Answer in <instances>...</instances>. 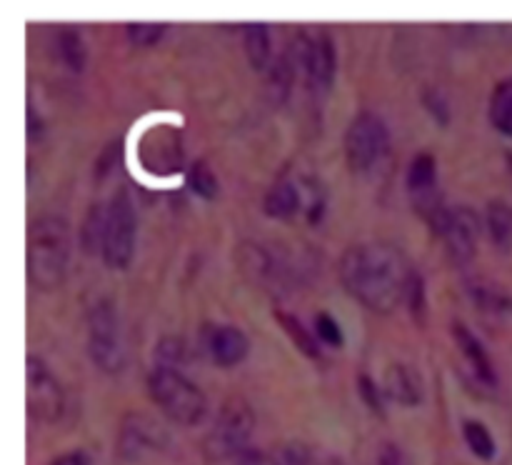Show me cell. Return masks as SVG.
<instances>
[{
	"instance_id": "1",
	"label": "cell",
	"mask_w": 512,
	"mask_h": 465,
	"mask_svg": "<svg viewBox=\"0 0 512 465\" xmlns=\"http://www.w3.org/2000/svg\"><path fill=\"white\" fill-rule=\"evenodd\" d=\"M415 268L403 248L388 240H365L350 245L340 258V283L373 313L390 315L405 305Z\"/></svg>"
},
{
	"instance_id": "2",
	"label": "cell",
	"mask_w": 512,
	"mask_h": 465,
	"mask_svg": "<svg viewBox=\"0 0 512 465\" xmlns=\"http://www.w3.org/2000/svg\"><path fill=\"white\" fill-rule=\"evenodd\" d=\"M70 263V225L60 215H40L28 225V283L40 293L60 288Z\"/></svg>"
},
{
	"instance_id": "3",
	"label": "cell",
	"mask_w": 512,
	"mask_h": 465,
	"mask_svg": "<svg viewBox=\"0 0 512 465\" xmlns=\"http://www.w3.org/2000/svg\"><path fill=\"white\" fill-rule=\"evenodd\" d=\"M148 393L155 405L180 425H198L208 413V400L200 385L178 368L155 365L148 375Z\"/></svg>"
},
{
	"instance_id": "4",
	"label": "cell",
	"mask_w": 512,
	"mask_h": 465,
	"mask_svg": "<svg viewBox=\"0 0 512 465\" xmlns=\"http://www.w3.org/2000/svg\"><path fill=\"white\" fill-rule=\"evenodd\" d=\"M255 428V413L250 403L240 395L225 400L205 435V453L213 460L235 458L243 448H248V440Z\"/></svg>"
},
{
	"instance_id": "5",
	"label": "cell",
	"mask_w": 512,
	"mask_h": 465,
	"mask_svg": "<svg viewBox=\"0 0 512 465\" xmlns=\"http://www.w3.org/2000/svg\"><path fill=\"white\" fill-rule=\"evenodd\" d=\"M135 230H138V213L128 190H118L110 198L105 210V230H103V255L105 265L115 270L128 268L135 250Z\"/></svg>"
},
{
	"instance_id": "6",
	"label": "cell",
	"mask_w": 512,
	"mask_h": 465,
	"mask_svg": "<svg viewBox=\"0 0 512 465\" xmlns=\"http://www.w3.org/2000/svg\"><path fill=\"white\" fill-rule=\"evenodd\" d=\"M388 148L390 133L383 118H378L370 110H363V113H358L350 120L343 138V150L345 160H348L353 173H368V170H373L385 158Z\"/></svg>"
},
{
	"instance_id": "7",
	"label": "cell",
	"mask_w": 512,
	"mask_h": 465,
	"mask_svg": "<svg viewBox=\"0 0 512 465\" xmlns=\"http://www.w3.org/2000/svg\"><path fill=\"white\" fill-rule=\"evenodd\" d=\"M88 350L93 363L103 373L115 375L123 370L125 353L123 340H120L118 310L110 298H100L88 310Z\"/></svg>"
},
{
	"instance_id": "8",
	"label": "cell",
	"mask_w": 512,
	"mask_h": 465,
	"mask_svg": "<svg viewBox=\"0 0 512 465\" xmlns=\"http://www.w3.org/2000/svg\"><path fill=\"white\" fill-rule=\"evenodd\" d=\"M25 383H28L30 415L38 420H45V423H55L63 415L65 395L58 378L53 375V370L38 355H28V363H25Z\"/></svg>"
},
{
	"instance_id": "9",
	"label": "cell",
	"mask_w": 512,
	"mask_h": 465,
	"mask_svg": "<svg viewBox=\"0 0 512 465\" xmlns=\"http://www.w3.org/2000/svg\"><path fill=\"white\" fill-rule=\"evenodd\" d=\"M435 235H440L448 248V255L458 265L470 263L475 258L480 238V218L473 208H448L443 220L435 228Z\"/></svg>"
},
{
	"instance_id": "10",
	"label": "cell",
	"mask_w": 512,
	"mask_h": 465,
	"mask_svg": "<svg viewBox=\"0 0 512 465\" xmlns=\"http://www.w3.org/2000/svg\"><path fill=\"white\" fill-rule=\"evenodd\" d=\"M168 445V430L158 420L148 418L143 413H128L120 425V453L125 458H133L140 450L153 448L160 450Z\"/></svg>"
},
{
	"instance_id": "11",
	"label": "cell",
	"mask_w": 512,
	"mask_h": 465,
	"mask_svg": "<svg viewBox=\"0 0 512 465\" xmlns=\"http://www.w3.org/2000/svg\"><path fill=\"white\" fill-rule=\"evenodd\" d=\"M335 65H338V55H335V43L328 33L315 35L310 43L308 58H305V83H308L310 93L325 95L333 85Z\"/></svg>"
},
{
	"instance_id": "12",
	"label": "cell",
	"mask_w": 512,
	"mask_h": 465,
	"mask_svg": "<svg viewBox=\"0 0 512 465\" xmlns=\"http://www.w3.org/2000/svg\"><path fill=\"white\" fill-rule=\"evenodd\" d=\"M383 393L393 403L413 408V405H420V400H423V380H420L418 370L410 368V365L393 363L385 368Z\"/></svg>"
},
{
	"instance_id": "13",
	"label": "cell",
	"mask_w": 512,
	"mask_h": 465,
	"mask_svg": "<svg viewBox=\"0 0 512 465\" xmlns=\"http://www.w3.org/2000/svg\"><path fill=\"white\" fill-rule=\"evenodd\" d=\"M205 348L218 365H238L248 355L250 340L235 325H215L208 333Z\"/></svg>"
},
{
	"instance_id": "14",
	"label": "cell",
	"mask_w": 512,
	"mask_h": 465,
	"mask_svg": "<svg viewBox=\"0 0 512 465\" xmlns=\"http://www.w3.org/2000/svg\"><path fill=\"white\" fill-rule=\"evenodd\" d=\"M300 208H305L303 180L300 183L288 178L275 180L263 198V210L268 218H293Z\"/></svg>"
},
{
	"instance_id": "15",
	"label": "cell",
	"mask_w": 512,
	"mask_h": 465,
	"mask_svg": "<svg viewBox=\"0 0 512 465\" xmlns=\"http://www.w3.org/2000/svg\"><path fill=\"white\" fill-rule=\"evenodd\" d=\"M453 338H455V343H458L460 353L465 355V360H468L470 368H473V373L478 375L483 383L493 385L495 383L493 360H490L488 350H485V345L480 343L478 335H475L473 330H470L465 323H458V320H455V323H453Z\"/></svg>"
},
{
	"instance_id": "16",
	"label": "cell",
	"mask_w": 512,
	"mask_h": 465,
	"mask_svg": "<svg viewBox=\"0 0 512 465\" xmlns=\"http://www.w3.org/2000/svg\"><path fill=\"white\" fill-rule=\"evenodd\" d=\"M485 230L495 248H512V205L503 198H493L485 205Z\"/></svg>"
},
{
	"instance_id": "17",
	"label": "cell",
	"mask_w": 512,
	"mask_h": 465,
	"mask_svg": "<svg viewBox=\"0 0 512 465\" xmlns=\"http://www.w3.org/2000/svg\"><path fill=\"white\" fill-rule=\"evenodd\" d=\"M243 45L250 65L255 70L270 68L273 60V40H270L268 23H245L243 25Z\"/></svg>"
},
{
	"instance_id": "18",
	"label": "cell",
	"mask_w": 512,
	"mask_h": 465,
	"mask_svg": "<svg viewBox=\"0 0 512 465\" xmlns=\"http://www.w3.org/2000/svg\"><path fill=\"white\" fill-rule=\"evenodd\" d=\"M470 298L475 300V305L488 313L495 315H510L512 313V295L508 290L498 288L495 283H488V280H475L470 283Z\"/></svg>"
},
{
	"instance_id": "19",
	"label": "cell",
	"mask_w": 512,
	"mask_h": 465,
	"mask_svg": "<svg viewBox=\"0 0 512 465\" xmlns=\"http://www.w3.org/2000/svg\"><path fill=\"white\" fill-rule=\"evenodd\" d=\"M435 173H438V168H435L433 153L423 150V153L415 155V158L410 160V168H408L410 198L430 193V190L438 188V185H435Z\"/></svg>"
},
{
	"instance_id": "20",
	"label": "cell",
	"mask_w": 512,
	"mask_h": 465,
	"mask_svg": "<svg viewBox=\"0 0 512 465\" xmlns=\"http://www.w3.org/2000/svg\"><path fill=\"white\" fill-rule=\"evenodd\" d=\"M490 123L500 133L512 135V78L500 80L490 98Z\"/></svg>"
},
{
	"instance_id": "21",
	"label": "cell",
	"mask_w": 512,
	"mask_h": 465,
	"mask_svg": "<svg viewBox=\"0 0 512 465\" xmlns=\"http://www.w3.org/2000/svg\"><path fill=\"white\" fill-rule=\"evenodd\" d=\"M58 50L63 63L68 65L73 73H83L85 60H88V50H85L83 35L75 28H63L58 33Z\"/></svg>"
},
{
	"instance_id": "22",
	"label": "cell",
	"mask_w": 512,
	"mask_h": 465,
	"mask_svg": "<svg viewBox=\"0 0 512 465\" xmlns=\"http://www.w3.org/2000/svg\"><path fill=\"white\" fill-rule=\"evenodd\" d=\"M275 320H278L280 328H283L285 333H288V338L293 340L295 348H298L300 353L308 355V358H320L318 340H315L313 333H308V330H305V325L300 323V320L295 318V315L285 313V310H278V313H275Z\"/></svg>"
},
{
	"instance_id": "23",
	"label": "cell",
	"mask_w": 512,
	"mask_h": 465,
	"mask_svg": "<svg viewBox=\"0 0 512 465\" xmlns=\"http://www.w3.org/2000/svg\"><path fill=\"white\" fill-rule=\"evenodd\" d=\"M105 210H108V205H103V203L90 205L88 218H85L83 230H80V240H83V248L88 250V253H95V250H103Z\"/></svg>"
},
{
	"instance_id": "24",
	"label": "cell",
	"mask_w": 512,
	"mask_h": 465,
	"mask_svg": "<svg viewBox=\"0 0 512 465\" xmlns=\"http://www.w3.org/2000/svg\"><path fill=\"white\" fill-rule=\"evenodd\" d=\"M463 435H465V443H468V448L473 450L480 460L493 458L495 440H493V433L488 430V425L480 423V420H465Z\"/></svg>"
},
{
	"instance_id": "25",
	"label": "cell",
	"mask_w": 512,
	"mask_h": 465,
	"mask_svg": "<svg viewBox=\"0 0 512 465\" xmlns=\"http://www.w3.org/2000/svg\"><path fill=\"white\" fill-rule=\"evenodd\" d=\"M268 460L270 465H315L313 450L300 440H285V443L275 445Z\"/></svg>"
},
{
	"instance_id": "26",
	"label": "cell",
	"mask_w": 512,
	"mask_h": 465,
	"mask_svg": "<svg viewBox=\"0 0 512 465\" xmlns=\"http://www.w3.org/2000/svg\"><path fill=\"white\" fill-rule=\"evenodd\" d=\"M188 183L190 188H193V193H198L200 198L205 200H213L220 190L218 178H215V173L210 170V165L205 163V160H195V163L190 165Z\"/></svg>"
},
{
	"instance_id": "27",
	"label": "cell",
	"mask_w": 512,
	"mask_h": 465,
	"mask_svg": "<svg viewBox=\"0 0 512 465\" xmlns=\"http://www.w3.org/2000/svg\"><path fill=\"white\" fill-rule=\"evenodd\" d=\"M185 358H188V348H185V343L180 338L168 335V338H163L158 345H155V360H158L155 365H163V368H178Z\"/></svg>"
},
{
	"instance_id": "28",
	"label": "cell",
	"mask_w": 512,
	"mask_h": 465,
	"mask_svg": "<svg viewBox=\"0 0 512 465\" xmlns=\"http://www.w3.org/2000/svg\"><path fill=\"white\" fill-rule=\"evenodd\" d=\"M165 23H128L125 25V35L133 45L138 48H148V45H155L165 35Z\"/></svg>"
},
{
	"instance_id": "29",
	"label": "cell",
	"mask_w": 512,
	"mask_h": 465,
	"mask_svg": "<svg viewBox=\"0 0 512 465\" xmlns=\"http://www.w3.org/2000/svg\"><path fill=\"white\" fill-rule=\"evenodd\" d=\"M358 393H360V398L365 400V405H368L375 415H385V400L388 398H385L383 388H380V385L375 383L370 375H360Z\"/></svg>"
},
{
	"instance_id": "30",
	"label": "cell",
	"mask_w": 512,
	"mask_h": 465,
	"mask_svg": "<svg viewBox=\"0 0 512 465\" xmlns=\"http://www.w3.org/2000/svg\"><path fill=\"white\" fill-rule=\"evenodd\" d=\"M315 330H318V338L325 340L328 345H343V328L338 325V320L330 313L315 315Z\"/></svg>"
},
{
	"instance_id": "31",
	"label": "cell",
	"mask_w": 512,
	"mask_h": 465,
	"mask_svg": "<svg viewBox=\"0 0 512 465\" xmlns=\"http://www.w3.org/2000/svg\"><path fill=\"white\" fill-rule=\"evenodd\" d=\"M405 305H408V310L415 315V318H423V313H425V283H423V275H420V273H415L413 278H410L408 293H405Z\"/></svg>"
},
{
	"instance_id": "32",
	"label": "cell",
	"mask_w": 512,
	"mask_h": 465,
	"mask_svg": "<svg viewBox=\"0 0 512 465\" xmlns=\"http://www.w3.org/2000/svg\"><path fill=\"white\" fill-rule=\"evenodd\" d=\"M378 465H405L403 450L395 443H383L378 448Z\"/></svg>"
},
{
	"instance_id": "33",
	"label": "cell",
	"mask_w": 512,
	"mask_h": 465,
	"mask_svg": "<svg viewBox=\"0 0 512 465\" xmlns=\"http://www.w3.org/2000/svg\"><path fill=\"white\" fill-rule=\"evenodd\" d=\"M233 460L235 465H270V460H265V455L255 448H243Z\"/></svg>"
},
{
	"instance_id": "34",
	"label": "cell",
	"mask_w": 512,
	"mask_h": 465,
	"mask_svg": "<svg viewBox=\"0 0 512 465\" xmlns=\"http://www.w3.org/2000/svg\"><path fill=\"white\" fill-rule=\"evenodd\" d=\"M48 465H90V460L83 450H68V453H63V455H58V458L50 460Z\"/></svg>"
},
{
	"instance_id": "35",
	"label": "cell",
	"mask_w": 512,
	"mask_h": 465,
	"mask_svg": "<svg viewBox=\"0 0 512 465\" xmlns=\"http://www.w3.org/2000/svg\"><path fill=\"white\" fill-rule=\"evenodd\" d=\"M28 138L33 140H40L43 138V120L38 118V113L33 110V105H28Z\"/></svg>"
},
{
	"instance_id": "36",
	"label": "cell",
	"mask_w": 512,
	"mask_h": 465,
	"mask_svg": "<svg viewBox=\"0 0 512 465\" xmlns=\"http://www.w3.org/2000/svg\"><path fill=\"white\" fill-rule=\"evenodd\" d=\"M508 168H510V173H512V150H508Z\"/></svg>"
}]
</instances>
